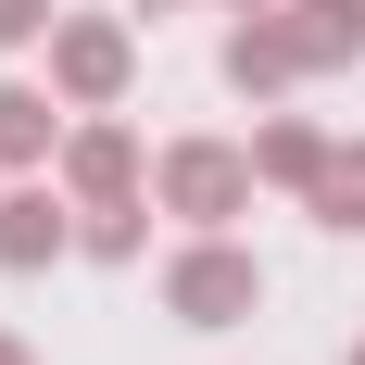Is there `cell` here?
I'll list each match as a JSON object with an SVG mask.
<instances>
[{"label":"cell","instance_id":"9","mask_svg":"<svg viewBox=\"0 0 365 365\" xmlns=\"http://www.w3.org/2000/svg\"><path fill=\"white\" fill-rule=\"evenodd\" d=\"M151 215H164V202H139V189H126V202H76V252L88 264H139Z\"/></svg>","mask_w":365,"mask_h":365},{"label":"cell","instance_id":"15","mask_svg":"<svg viewBox=\"0 0 365 365\" xmlns=\"http://www.w3.org/2000/svg\"><path fill=\"white\" fill-rule=\"evenodd\" d=\"M252 13H264V0H252Z\"/></svg>","mask_w":365,"mask_h":365},{"label":"cell","instance_id":"12","mask_svg":"<svg viewBox=\"0 0 365 365\" xmlns=\"http://www.w3.org/2000/svg\"><path fill=\"white\" fill-rule=\"evenodd\" d=\"M0 365H38V353H26V340H13V328H0Z\"/></svg>","mask_w":365,"mask_h":365},{"label":"cell","instance_id":"13","mask_svg":"<svg viewBox=\"0 0 365 365\" xmlns=\"http://www.w3.org/2000/svg\"><path fill=\"white\" fill-rule=\"evenodd\" d=\"M353 365H365V340H353Z\"/></svg>","mask_w":365,"mask_h":365},{"label":"cell","instance_id":"7","mask_svg":"<svg viewBox=\"0 0 365 365\" xmlns=\"http://www.w3.org/2000/svg\"><path fill=\"white\" fill-rule=\"evenodd\" d=\"M63 88H26V76H0V177H26V164H63Z\"/></svg>","mask_w":365,"mask_h":365},{"label":"cell","instance_id":"14","mask_svg":"<svg viewBox=\"0 0 365 365\" xmlns=\"http://www.w3.org/2000/svg\"><path fill=\"white\" fill-rule=\"evenodd\" d=\"M151 13H164V0H151Z\"/></svg>","mask_w":365,"mask_h":365},{"label":"cell","instance_id":"3","mask_svg":"<svg viewBox=\"0 0 365 365\" xmlns=\"http://www.w3.org/2000/svg\"><path fill=\"white\" fill-rule=\"evenodd\" d=\"M126 76H139V38L113 26V13H63V26H51V88H63L76 113H113Z\"/></svg>","mask_w":365,"mask_h":365},{"label":"cell","instance_id":"10","mask_svg":"<svg viewBox=\"0 0 365 365\" xmlns=\"http://www.w3.org/2000/svg\"><path fill=\"white\" fill-rule=\"evenodd\" d=\"M302 202H315V227H340V240H365V151H328Z\"/></svg>","mask_w":365,"mask_h":365},{"label":"cell","instance_id":"6","mask_svg":"<svg viewBox=\"0 0 365 365\" xmlns=\"http://www.w3.org/2000/svg\"><path fill=\"white\" fill-rule=\"evenodd\" d=\"M76 252V189L51 202V189H0V264L13 277H38V264Z\"/></svg>","mask_w":365,"mask_h":365},{"label":"cell","instance_id":"8","mask_svg":"<svg viewBox=\"0 0 365 365\" xmlns=\"http://www.w3.org/2000/svg\"><path fill=\"white\" fill-rule=\"evenodd\" d=\"M328 126L315 113H277V126H252V164H264V189H315V164H328Z\"/></svg>","mask_w":365,"mask_h":365},{"label":"cell","instance_id":"11","mask_svg":"<svg viewBox=\"0 0 365 365\" xmlns=\"http://www.w3.org/2000/svg\"><path fill=\"white\" fill-rule=\"evenodd\" d=\"M51 26H63L51 0H0V51H26V38H51Z\"/></svg>","mask_w":365,"mask_h":365},{"label":"cell","instance_id":"1","mask_svg":"<svg viewBox=\"0 0 365 365\" xmlns=\"http://www.w3.org/2000/svg\"><path fill=\"white\" fill-rule=\"evenodd\" d=\"M252 189H264L252 139H164V151H151V202H164L177 227H227V215H252Z\"/></svg>","mask_w":365,"mask_h":365},{"label":"cell","instance_id":"5","mask_svg":"<svg viewBox=\"0 0 365 365\" xmlns=\"http://www.w3.org/2000/svg\"><path fill=\"white\" fill-rule=\"evenodd\" d=\"M290 76H315V38H302V13H252V26H227V88L277 101Z\"/></svg>","mask_w":365,"mask_h":365},{"label":"cell","instance_id":"4","mask_svg":"<svg viewBox=\"0 0 365 365\" xmlns=\"http://www.w3.org/2000/svg\"><path fill=\"white\" fill-rule=\"evenodd\" d=\"M51 177H63L76 202H126V189H139V126H126V113H76Z\"/></svg>","mask_w":365,"mask_h":365},{"label":"cell","instance_id":"2","mask_svg":"<svg viewBox=\"0 0 365 365\" xmlns=\"http://www.w3.org/2000/svg\"><path fill=\"white\" fill-rule=\"evenodd\" d=\"M252 302H264V264L227 240V227H202L177 264H164V315L177 328H252Z\"/></svg>","mask_w":365,"mask_h":365}]
</instances>
